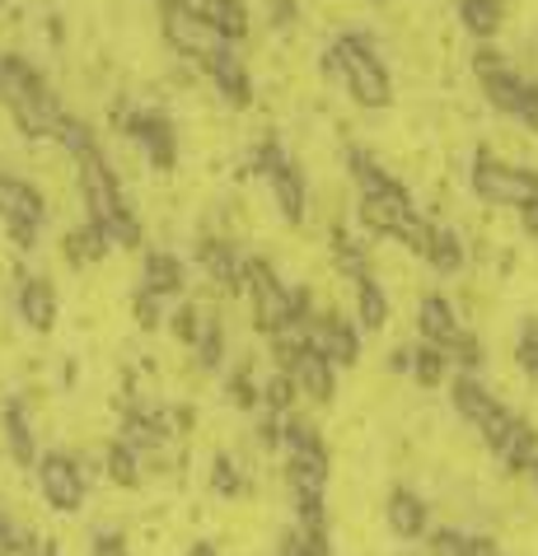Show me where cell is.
<instances>
[{
  "mask_svg": "<svg viewBox=\"0 0 538 556\" xmlns=\"http://www.w3.org/2000/svg\"><path fill=\"white\" fill-rule=\"evenodd\" d=\"M281 454H286V486L296 501V523L310 538H328V444H323L318 426L304 416H286L281 426Z\"/></svg>",
  "mask_w": 538,
  "mask_h": 556,
  "instance_id": "cell-1",
  "label": "cell"
},
{
  "mask_svg": "<svg viewBox=\"0 0 538 556\" xmlns=\"http://www.w3.org/2000/svg\"><path fill=\"white\" fill-rule=\"evenodd\" d=\"M0 108L24 141H57V127L66 122L52 80L20 52H0Z\"/></svg>",
  "mask_w": 538,
  "mask_h": 556,
  "instance_id": "cell-2",
  "label": "cell"
},
{
  "mask_svg": "<svg viewBox=\"0 0 538 556\" xmlns=\"http://www.w3.org/2000/svg\"><path fill=\"white\" fill-rule=\"evenodd\" d=\"M75 188H80V202H85V220L99 225L103 235L113 239V249H141L146 229L136 220L113 164L103 160V150H89L75 160Z\"/></svg>",
  "mask_w": 538,
  "mask_h": 556,
  "instance_id": "cell-3",
  "label": "cell"
},
{
  "mask_svg": "<svg viewBox=\"0 0 538 556\" xmlns=\"http://www.w3.org/2000/svg\"><path fill=\"white\" fill-rule=\"evenodd\" d=\"M243 295H249L253 332H263L267 342H276L281 332H304V323H310V314H314L310 290L286 281L267 257L243 262Z\"/></svg>",
  "mask_w": 538,
  "mask_h": 556,
  "instance_id": "cell-4",
  "label": "cell"
},
{
  "mask_svg": "<svg viewBox=\"0 0 538 556\" xmlns=\"http://www.w3.org/2000/svg\"><path fill=\"white\" fill-rule=\"evenodd\" d=\"M323 71L347 89L351 103L371 108V113H379V108L393 103L389 66H384V56L375 52V42L365 34H356V28H347V34H337L328 42V52H323Z\"/></svg>",
  "mask_w": 538,
  "mask_h": 556,
  "instance_id": "cell-5",
  "label": "cell"
},
{
  "mask_svg": "<svg viewBox=\"0 0 538 556\" xmlns=\"http://www.w3.org/2000/svg\"><path fill=\"white\" fill-rule=\"evenodd\" d=\"M450 403H454V412L464 416L473 430H478L491 454H501L505 444H511L515 426L525 421V416H515L478 375H454V379H450Z\"/></svg>",
  "mask_w": 538,
  "mask_h": 556,
  "instance_id": "cell-6",
  "label": "cell"
},
{
  "mask_svg": "<svg viewBox=\"0 0 538 556\" xmlns=\"http://www.w3.org/2000/svg\"><path fill=\"white\" fill-rule=\"evenodd\" d=\"M468 188L487 206L525 211L529 202H538V168L497 160L491 150H478V154H473V168H468Z\"/></svg>",
  "mask_w": 538,
  "mask_h": 556,
  "instance_id": "cell-7",
  "label": "cell"
},
{
  "mask_svg": "<svg viewBox=\"0 0 538 556\" xmlns=\"http://www.w3.org/2000/svg\"><path fill=\"white\" fill-rule=\"evenodd\" d=\"M249 164H253V174L267 182V192H272L276 211H281V220L304 225V215H310V182H304L300 164L290 160V154L276 146V141L258 146V150L249 154Z\"/></svg>",
  "mask_w": 538,
  "mask_h": 556,
  "instance_id": "cell-8",
  "label": "cell"
},
{
  "mask_svg": "<svg viewBox=\"0 0 538 556\" xmlns=\"http://www.w3.org/2000/svg\"><path fill=\"white\" fill-rule=\"evenodd\" d=\"M0 225L14 239V249L34 253L42 239V225H48V197H42L38 182H28L20 174H0Z\"/></svg>",
  "mask_w": 538,
  "mask_h": 556,
  "instance_id": "cell-9",
  "label": "cell"
},
{
  "mask_svg": "<svg viewBox=\"0 0 538 556\" xmlns=\"http://www.w3.org/2000/svg\"><path fill=\"white\" fill-rule=\"evenodd\" d=\"M160 28H164V42L174 48L178 56H188V61H202L211 52H221L225 48V38L215 34V28L202 20V14L192 10V0H160Z\"/></svg>",
  "mask_w": 538,
  "mask_h": 556,
  "instance_id": "cell-10",
  "label": "cell"
},
{
  "mask_svg": "<svg viewBox=\"0 0 538 556\" xmlns=\"http://www.w3.org/2000/svg\"><path fill=\"white\" fill-rule=\"evenodd\" d=\"M38 491H42V501H48L57 515H75V509L85 505L89 496V477L80 468V458L75 454H61V450H48L38 458Z\"/></svg>",
  "mask_w": 538,
  "mask_h": 556,
  "instance_id": "cell-11",
  "label": "cell"
},
{
  "mask_svg": "<svg viewBox=\"0 0 538 556\" xmlns=\"http://www.w3.org/2000/svg\"><path fill=\"white\" fill-rule=\"evenodd\" d=\"M304 342L318 355H328L337 369H351L361 361V323L337 314V308H314L310 323H304Z\"/></svg>",
  "mask_w": 538,
  "mask_h": 556,
  "instance_id": "cell-12",
  "label": "cell"
},
{
  "mask_svg": "<svg viewBox=\"0 0 538 556\" xmlns=\"http://www.w3.org/2000/svg\"><path fill=\"white\" fill-rule=\"evenodd\" d=\"M127 136H132V146L150 160L155 174H174V164H178V127L164 113H155V108H136V113L127 117Z\"/></svg>",
  "mask_w": 538,
  "mask_h": 556,
  "instance_id": "cell-13",
  "label": "cell"
},
{
  "mask_svg": "<svg viewBox=\"0 0 538 556\" xmlns=\"http://www.w3.org/2000/svg\"><path fill=\"white\" fill-rule=\"evenodd\" d=\"M14 314H20V323L28 332L48 337L57 328V318H61L57 286L48 281V276H20V290H14Z\"/></svg>",
  "mask_w": 538,
  "mask_h": 556,
  "instance_id": "cell-14",
  "label": "cell"
},
{
  "mask_svg": "<svg viewBox=\"0 0 538 556\" xmlns=\"http://www.w3.org/2000/svg\"><path fill=\"white\" fill-rule=\"evenodd\" d=\"M183 290H188V262L178 253H164V249H150L141 257V295L160 300L174 308L183 300Z\"/></svg>",
  "mask_w": 538,
  "mask_h": 556,
  "instance_id": "cell-15",
  "label": "cell"
},
{
  "mask_svg": "<svg viewBox=\"0 0 538 556\" xmlns=\"http://www.w3.org/2000/svg\"><path fill=\"white\" fill-rule=\"evenodd\" d=\"M202 75L215 85V94H221L229 108H249L253 103V80H249V66H243V56L235 52V42H225L221 52H211L202 61Z\"/></svg>",
  "mask_w": 538,
  "mask_h": 556,
  "instance_id": "cell-16",
  "label": "cell"
},
{
  "mask_svg": "<svg viewBox=\"0 0 538 556\" xmlns=\"http://www.w3.org/2000/svg\"><path fill=\"white\" fill-rule=\"evenodd\" d=\"M384 523H389L398 543H417V538L430 533V505L412 486H393L389 501H384Z\"/></svg>",
  "mask_w": 538,
  "mask_h": 556,
  "instance_id": "cell-17",
  "label": "cell"
},
{
  "mask_svg": "<svg viewBox=\"0 0 538 556\" xmlns=\"http://www.w3.org/2000/svg\"><path fill=\"white\" fill-rule=\"evenodd\" d=\"M243 262H249V257H239L229 239H211V235H207L202 243H197V267H202L207 281H211L215 290H225V295L243 290Z\"/></svg>",
  "mask_w": 538,
  "mask_h": 556,
  "instance_id": "cell-18",
  "label": "cell"
},
{
  "mask_svg": "<svg viewBox=\"0 0 538 556\" xmlns=\"http://www.w3.org/2000/svg\"><path fill=\"white\" fill-rule=\"evenodd\" d=\"M0 426H5V454L14 468H38V435H34V421H28V407L24 403H5L0 412Z\"/></svg>",
  "mask_w": 538,
  "mask_h": 556,
  "instance_id": "cell-19",
  "label": "cell"
},
{
  "mask_svg": "<svg viewBox=\"0 0 538 556\" xmlns=\"http://www.w3.org/2000/svg\"><path fill=\"white\" fill-rule=\"evenodd\" d=\"M417 332H422V342L445 351L459 332H464V323H459V308L445 295H422V304H417Z\"/></svg>",
  "mask_w": 538,
  "mask_h": 556,
  "instance_id": "cell-20",
  "label": "cell"
},
{
  "mask_svg": "<svg viewBox=\"0 0 538 556\" xmlns=\"http://www.w3.org/2000/svg\"><path fill=\"white\" fill-rule=\"evenodd\" d=\"M192 10L202 14V20L221 34L225 42H243L253 34V14L243 0H192Z\"/></svg>",
  "mask_w": 538,
  "mask_h": 556,
  "instance_id": "cell-21",
  "label": "cell"
},
{
  "mask_svg": "<svg viewBox=\"0 0 538 556\" xmlns=\"http://www.w3.org/2000/svg\"><path fill=\"white\" fill-rule=\"evenodd\" d=\"M351 300H356V323H361V332H379L384 323H389V295H384V286L375 281L371 271L351 276Z\"/></svg>",
  "mask_w": 538,
  "mask_h": 556,
  "instance_id": "cell-22",
  "label": "cell"
},
{
  "mask_svg": "<svg viewBox=\"0 0 538 556\" xmlns=\"http://www.w3.org/2000/svg\"><path fill=\"white\" fill-rule=\"evenodd\" d=\"M108 253H113V239L89 220L80 229H71V235H61V257H66L71 267H95V262H103Z\"/></svg>",
  "mask_w": 538,
  "mask_h": 556,
  "instance_id": "cell-23",
  "label": "cell"
},
{
  "mask_svg": "<svg viewBox=\"0 0 538 556\" xmlns=\"http://www.w3.org/2000/svg\"><path fill=\"white\" fill-rule=\"evenodd\" d=\"M103 472H108V482H117V486L132 491V486L146 482V454L117 435V440L103 450Z\"/></svg>",
  "mask_w": 538,
  "mask_h": 556,
  "instance_id": "cell-24",
  "label": "cell"
},
{
  "mask_svg": "<svg viewBox=\"0 0 538 556\" xmlns=\"http://www.w3.org/2000/svg\"><path fill=\"white\" fill-rule=\"evenodd\" d=\"M459 24H464V34H473L478 42H491L505 24V5L501 0H459Z\"/></svg>",
  "mask_w": 538,
  "mask_h": 556,
  "instance_id": "cell-25",
  "label": "cell"
},
{
  "mask_svg": "<svg viewBox=\"0 0 538 556\" xmlns=\"http://www.w3.org/2000/svg\"><path fill=\"white\" fill-rule=\"evenodd\" d=\"M426 262H430V271H440V276H459V271H464V262H468L464 239H459L450 225H436L430 249H426Z\"/></svg>",
  "mask_w": 538,
  "mask_h": 556,
  "instance_id": "cell-26",
  "label": "cell"
},
{
  "mask_svg": "<svg viewBox=\"0 0 538 556\" xmlns=\"http://www.w3.org/2000/svg\"><path fill=\"white\" fill-rule=\"evenodd\" d=\"M412 379H417V389H440L445 379H450V355H445L440 346H412V369H408Z\"/></svg>",
  "mask_w": 538,
  "mask_h": 556,
  "instance_id": "cell-27",
  "label": "cell"
},
{
  "mask_svg": "<svg viewBox=\"0 0 538 556\" xmlns=\"http://www.w3.org/2000/svg\"><path fill=\"white\" fill-rule=\"evenodd\" d=\"M192 355H197V365L202 369H221L225 365V328H221V318L215 314H207V328H202V337H197Z\"/></svg>",
  "mask_w": 538,
  "mask_h": 556,
  "instance_id": "cell-28",
  "label": "cell"
},
{
  "mask_svg": "<svg viewBox=\"0 0 538 556\" xmlns=\"http://www.w3.org/2000/svg\"><path fill=\"white\" fill-rule=\"evenodd\" d=\"M473 543H478V533H464V529H430V533H426V556H473Z\"/></svg>",
  "mask_w": 538,
  "mask_h": 556,
  "instance_id": "cell-29",
  "label": "cell"
},
{
  "mask_svg": "<svg viewBox=\"0 0 538 556\" xmlns=\"http://www.w3.org/2000/svg\"><path fill=\"white\" fill-rule=\"evenodd\" d=\"M211 486H215V496H225V501L243 496V472H239V463L229 458V454H215L211 458Z\"/></svg>",
  "mask_w": 538,
  "mask_h": 556,
  "instance_id": "cell-30",
  "label": "cell"
},
{
  "mask_svg": "<svg viewBox=\"0 0 538 556\" xmlns=\"http://www.w3.org/2000/svg\"><path fill=\"white\" fill-rule=\"evenodd\" d=\"M229 403L239 412H263V383H258L249 369H235V375H229Z\"/></svg>",
  "mask_w": 538,
  "mask_h": 556,
  "instance_id": "cell-31",
  "label": "cell"
},
{
  "mask_svg": "<svg viewBox=\"0 0 538 556\" xmlns=\"http://www.w3.org/2000/svg\"><path fill=\"white\" fill-rule=\"evenodd\" d=\"M515 365L525 369L529 379H538V323H525L515 337Z\"/></svg>",
  "mask_w": 538,
  "mask_h": 556,
  "instance_id": "cell-32",
  "label": "cell"
},
{
  "mask_svg": "<svg viewBox=\"0 0 538 556\" xmlns=\"http://www.w3.org/2000/svg\"><path fill=\"white\" fill-rule=\"evenodd\" d=\"M89 556H132V547H127V538L122 533H113V529H99L95 538H89Z\"/></svg>",
  "mask_w": 538,
  "mask_h": 556,
  "instance_id": "cell-33",
  "label": "cell"
},
{
  "mask_svg": "<svg viewBox=\"0 0 538 556\" xmlns=\"http://www.w3.org/2000/svg\"><path fill=\"white\" fill-rule=\"evenodd\" d=\"M515 122H520L525 131H534V136H538V80H529V85H525V99H520Z\"/></svg>",
  "mask_w": 538,
  "mask_h": 556,
  "instance_id": "cell-34",
  "label": "cell"
},
{
  "mask_svg": "<svg viewBox=\"0 0 538 556\" xmlns=\"http://www.w3.org/2000/svg\"><path fill=\"white\" fill-rule=\"evenodd\" d=\"M20 543H24V529L10 515H0V556H20Z\"/></svg>",
  "mask_w": 538,
  "mask_h": 556,
  "instance_id": "cell-35",
  "label": "cell"
},
{
  "mask_svg": "<svg viewBox=\"0 0 538 556\" xmlns=\"http://www.w3.org/2000/svg\"><path fill=\"white\" fill-rule=\"evenodd\" d=\"M520 225H525V235L538 239V202H529L525 211H520Z\"/></svg>",
  "mask_w": 538,
  "mask_h": 556,
  "instance_id": "cell-36",
  "label": "cell"
},
{
  "mask_svg": "<svg viewBox=\"0 0 538 556\" xmlns=\"http://www.w3.org/2000/svg\"><path fill=\"white\" fill-rule=\"evenodd\" d=\"M473 556H505V552L491 543V538H478V543H473Z\"/></svg>",
  "mask_w": 538,
  "mask_h": 556,
  "instance_id": "cell-37",
  "label": "cell"
},
{
  "mask_svg": "<svg viewBox=\"0 0 538 556\" xmlns=\"http://www.w3.org/2000/svg\"><path fill=\"white\" fill-rule=\"evenodd\" d=\"M188 556H221V552H215V543H192Z\"/></svg>",
  "mask_w": 538,
  "mask_h": 556,
  "instance_id": "cell-38",
  "label": "cell"
},
{
  "mask_svg": "<svg viewBox=\"0 0 538 556\" xmlns=\"http://www.w3.org/2000/svg\"><path fill=\"white\" fill-rule=\"evenodd\" d=\"M529 482H534V491H538V458L529 463Z\"/></svg>",
  "mask_w": 538,
  "mask_h": 556,
  "instance_id": "cell-39",
  "label": "cell"
}]
</instances>
